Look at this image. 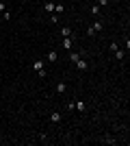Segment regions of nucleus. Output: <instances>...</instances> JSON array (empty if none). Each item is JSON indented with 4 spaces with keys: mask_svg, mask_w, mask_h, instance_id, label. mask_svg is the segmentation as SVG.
<instances>
[{
    "mask_svg": "<svg viewBox=\"0 0 130 146\" xmlns=\"http://www.w3.org/2000/svg\"><path fill=\"white\" fill-rule=\"evenodd\" d=\"M33 70H37L39 76H46V70H43V61L41 59H35V61H33Z\"/></svg>",
    "mask_w": 130,
    "mask_h": 146,
    "instance_id": "obj_1",
    "label": "nucleus"
},
{
    "mask_svg": "<svg viewBox=\"0 0 130 146\" xmlns=\"http://www.w3.org/2000/svg\"><path fill=\"white\" fill-rule=\"evenodd\" d=\"M43 9H46L48 13H54V2H52V0H48V2H43Z\"/></svg>",
    "mask_w": 130,
    "mask_h": 146,
    "instance_id": "obj_2",
    "label": "nucleus"
},
{
    "mask_svg": "<svg viewBox=\"0 0 130 146\" xmlns=\"http://www.w3.org/2000/svg\"><path fill=\"white\" fill-rule=\"evenodd\" d=\"M76 68H78V70H87V68H89V63H87L85 59H78V61H76Z\"/></svg>",
    "mask_w": 130,
    "mask_h": 146,
    "instance_id": "obj_3",
    "label": "nucleus"
},
{
    "mask_svg": "<svg viewBox=\"0 0 130 146\" xmlns=\"http://www.w3.org/2000/svg\"><path fill=\"white\" fill-rule=\"evenodd\" d=\"M74 107H76L78 111H85V109H87V103H85V100H76Z\"/></svg>",
    "mask_w": 130,
    "mask_h": 146,
    "instance_id": "obj_4",
    "label": "nucleus"
},
{
    "mask_svg": "<svg viewBox=\"0 0 130 146\" xmlns=\"http://www.w3.org/2000/svg\"><path fill=\"white\" fill-rule=\"evenodd\" d=\"M63 48L72 50V37H63Z\"/></svg>",
    "mask_w": 130,
    "mask_h": 146,
    "instance_id": "obj_5",
    "label": "nucleus"
},
{
    "mask_svg": "<svg viewBox=\"0 0 130 146\" xmlns=\"http://www.w3.org/2000/svg\"><path fill=\"white\" fill-rule=\"evenodd\" d=\"M63 11H65V5H61V2H59V5H54V15H61Z\"/></svg>",
    "mask_w": 130,
    "mask_h": 146,
    "instance_id": "obj_6",
    "label": "nucleus"
},
{
    "mask_svg": "<svg viewBox=\"0 0 130 146\" xmlns=\"http://www.w3.org/2000/svg\"><path fill=\"white\" fill-rule=\"evenodd\" d=\"M50 120L52 122H61V113H59V111H52V113H50Z\"/></svg>",
    "mask_w": 130,
    "mask_h": 146,
    "instance_id": "obj_7",
    "label": "nucleus"
},
{
    "mask_svg": "<svg viewBox=\"0 0 130 146\" xmlns=\"http://www.w3.org/2000/svg\"><path fill=\"white\" fill-rule=\"evenodd\" d=\"M61 35L63 37H72V29H69V26H63V29H61Z\"/></svg>",
    "mask_w": 130,
    "mask_h": 146,
    "instance_id": "obj_8",
    "label": "nucleus"
},
{
    "mask_svg": "<svg viewBox=\"0 0 130 146\" xmlns=\"http://www.w3.org/2000/svg\"><path fill=\"white\" fill-rule=\"evenodd\" d=\"M65 90H67V85H65L63 81H61V83H56V92H59V94H63Z\"/></svg>",
    "mask_w": 130,
    "mask_h": 146,
    "instance_id": "obj_9",
    "label": "nucleus"
},
{
    "mask_svg": "<svg viewBox=\"0 0 130 146\" xmlns=\"http://www.w3.org/2000/svg\"><path fill=\"white\" fill-rule=\"evenodd\" d=\"M91 29H93V31H95V33H100V31L104 29V24H102V22H100V20H98V22H95V24H93V26H91Z\"/></svg>",
    "mask_w": 130,
    "mask_h": 146,
    "instance_id": "obj_10",
    "label": "nucleus"
},
{
    "mask_svg": "<svg viewBox=\"0 0 130 146\" xmlns=\"http://www.w3.org/2000/svg\"><path fill=\"white\" fill-rule=\"evenodd\" d=\"M78 59H80V55H78V52H69V61H74V63H76Z\"/></svg>",
    "mask_w": 130,
    "mask_h": 146,
    "instance_id": "obj_11",
    "label": "nucleus"
},
{
    "mask_svg": "<svg viewBox=\"0 0 130 146\" xmlns=\"http://www.w3.org/2000/svg\"><path fill=\"white\" fill-rule=\"evenodd\" d=\"M48 61H50V63H54V61H56V52H54V50L48 52Z\"/></svg>",
    "mask_w": 130,
    "mask_h": 146,
    "instance_id": "obj_12",
    "label": "nucleus"
},
{
    "mask_svg": "<svg viewBox=\"0 0 130 146\" xmlns=\"http://www.w3.org/2000/svg\"><path fill=\"white\" fill-rule=\"evenodd\" d=\"M91 13H93V15H98V13H100V7L98 5H91Z\"/></svg>",
    "mask_w": 130,
    "mask_h": 146,
    "instance_id": "obj_13",
    "label": "nucleus"
},
{
    "mask_svg": "<svg viewBox=\"0 0 130 146\" xmlns=\"http://www.w3.org/2000/svg\"><path fill=\"white\" fill-rule=\"evenodd\" d=\"M115 57H117V59H124V50L117 48V50H115Z\"/></svg>",
    "mask_w": 130,
    "mask_h": 146,
    "instance_id": "obj_14",
    "label": "nucleus"
},
{
    "mask_svg": "<svg viewBox=\"0 0 130 146\" xmlns=\"http://www.w3.org/2000/svg\"><path fill=\"white\" fill-rule=\"evenodd\" d=\"M104 5H108V0H98V7H104Z\"/></svg>",
    "mask_w": 130,
    "mask_h": 146,
    "instance_id": "obj_15",
    "label": "nucleus"
},
{
    "mask_svg": "<svg viewBox=\"0 0 130 146\" xmlns=\"http://www.w3.org/2000/svg\"><path fill=\"white\" fill-rule=\"evenodd\" d=\"M0 11H5V2H0Z\"/></svg>",
    "mask_w": 130,
    "mask_h": 146,
    "instance_id": "obj_16",
    "label": "nucleus"
}]
</instances>
